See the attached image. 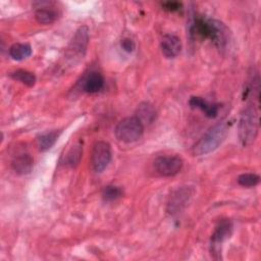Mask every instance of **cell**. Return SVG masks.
<instances>
[{"label":"cell","mask_w":261,"mask_h":261,"mask_svg":"<svg viewBox=\"0 0 261 261\" xmlns=\"http://www.w3.org/2000/svg\"><path fill=\"white\" fill-rule=\"evenodd\" d=\"M191 37L209 39L218 48H223L227 43V29L219 20L198 16L190 24Z\"/></svg>","instance_id":"6da1fadb"},{"label":"cell","mask_w":261,"mask_h":261,"mask_svg":"<svg viewBox=\"0 0 261 261\" xmlns=\"http://www.w3.org/2000/svg\"><path fill=\"white\" fill-rule=\"evenodd\" d=\"M228 133V124L224 121L218 122L209 128L203 137L192 147V153L196 156L205 155L216 150L225 140Z\"/></svg>","instance_id":"7a4b0ae2"},{"label":"cell","mask_w":261,"mask_h":261,"mask_svg":"<svg viewBox=\"0 0 261 261\" xmlns=\"http://www.w3.org/2000/svg\"><path fill=\"white\" fill-rule=\"evenodd\" d=\"M259 130L258 111L254 105H248L243 109L238 124V134L241 144L250 146L257 138Z\"/></svg>","instance_id":"3957f363"},{"label":"cell","mask_w":261,"mask_h":261,"mask_svg":"<svg viewBox=\"0 0 261 261\" xmlns=\"http://www.w3.org/2000/svg\"><path fill=\"white\" fill-rule=\"evenodd\" d=\"M114 133L119 141L133 143L143 136L144 125L136 116H129L123 118L117 123Z\"/></svg>","instance_id":"277c9868"},{"label":"cell","mask_w":261,"mask_h":261,"mask_svg":"<svg viewBox=\"0 0 261 261\" xmlns=\"http://www.w3.org/2000/svg\"><path fill=\"white\" fill-rule=\"evenodd\" d=\"M112 157L111 146L108 142L98 141L94 144L91 154V163L95 172H102L110 163Z\"/></svg>","instance_id":"5b68a950"},{"label":"cell","mask_w":261,"mask_h":261,"mask_svg":"<svg viewBox=\"0 0 261 261\" xmlns=\"http://www.w3.org/2000/svg\"><path fill=\"white\" fill-rule=\"evenodd\" d=\"M182 160L178 156H160L154 161L155 170L163 176H172L180 171Z\"/></svg>","instance_id":"8992f818"},{"label":"cell","mask_w":261,"mask_h":261,"mask_svg":"<svg viewBox=\"0 0 261 261\" xmlns=\"http://www.w3.org/2000/svg\"><path fill=\"white\" fill-rule=\"evenodd\" d=\"M232 231V223L228 219L221 220L215 227L214 232L211 236V251L213 254L219 252L221 244L230 237Z\"/></svg>","instance_id":"52a82bcc"},{"label":"cell","mask_w":261,"mask_h":261,"mask_svg":"<svg viewBox=\"0 0 261 261\" xmlns=\"http://www.w3.org/2000/svg\"><path fill=\"white\" fill-rule=\"evenodd\" d=\"M88 43H89V30L86 25H83L79 28L77 31L75 32L68 46V52L71 55L83 57L86 53Z\"/></svg>","instance_id":"ba28073f"},{"label":"cell","mask_w":261,"mask_h":261,"mask_svg":"<svg viewBox=\"0 0 261 261\" xmlns=\"http://www.w3.org/2000/svg\"><path fill=\"white\" fill-rule=\"evenodd\" d=\"M192 196L191 189L189 187H181L174 191L168 201L167 211L171 214L179 212L187 204Z\"/></svg>","instance_id":"9c48e42d"},{"label":"cell","mask_w":261,"mask_h":261,"mask_svg":"<svg viewBox=\"0 0 261 261\" xmlns=\"http://www.w3.org/2000/svg\"><path fill=\"white\" fill-rule=\"evenodd\" d=\"M181 50L180 39L172 34L163 36L161 40V51L166 58L176 57Z\"/></svg>","instance_id":"30bf717a"},{"label":"cell","mask_w":261,"mask_h":261,"mask_svg":"<svg viewBox=\"0 0 261 261\" xmlns=\"http://www.w3.org/2000/svg\"><path fill=\"white\" fill-rule=\"evenodd\" d=\"M104 86V77L102 73L98 71L89 72L83 80V91L89 94H95L99 92Z\"/></svg>","instance_id":"8fae6325"},{"label":"cell","mask_w":261,"mask_h":261,"mask_svg":"<svg viewBox=\"0 0 261 261\" xmlns=\"http://www.w3.org/2000/svg\"><path fill=\"white\" fill-rule=\"evenodd\" d=\"M189 104L192 108H198L202 110L205 113V115L209 118H215L218 114L219 105L215 103H210L202 97H191V99L189 100Z\"/></svg>","instance_id":"7c38bea8"},{"label":"cell","mask_w":261,"mask_h":261,"mask_svg":"<svg viewBox=\"0 0 261 261\" xmlns=\"http://www.w3.org/2000/svg\"><path fill=\"white\" fill-rule=\"evenodd\" d=\"M135 114H136L135 116L142 122L144 126L154 122L157 116V112L154 105H152L149 102L140 103L136 109Z\"/></svg>","instance_id":"4fadbf2b"},{"label":"cell","mask_w":261,"mask_h":261,"mask_svg":"<svg viewBox=\"0 0 261 261\" xmlns=\"http://www.w3.org/2000/svg\"><path fill=\"white\" fill-rule=\"evenodd\" d=\"M34 166V159L30 154H20L16 156L12 162L11 167L13 171L18 175H25L30 173Z\"/></svg>","instance_id":"5bb4252c"},{"label":"cell","mask_w":261,"mask_h":261,"mask_svg":"<svg viewBox=\"0 0 261 261\" xmlns=\"http://www.w3.org/2000/svg\"><path fill=\"white\" fill-rule=\"evenodd\" d=\"M59 135H60L59 130H51L38 136L36 140L38 149L42 152L49 150L56 143Z\"/></svg>","instance_id":"9a60e30c"},{"label":"cell","mask_w":261,"mask_h":261,"mask_svg":"<svg viewBox=\"0 0 261 261\" xmlns=\"http://www.w3.org/2000/svg\"><path fill=\"white\" fill-rule=\"evenodd\" d=\"M32 54V47L25 43H15L9 48V55L12 59L20 61L27 59Z\"/></svg>","instance_id":"2e32d148"},{"label":"cell","mask_w":261,"mask_h":261,"mask_svg":"<svg viewBox=\"0 0 261 261\" xmlns=\"http://www.w3.org/2000/svg\"><path fill=\"white\" fill-rule=\"evenodd\" d=\"M35 18L39 23L49 24L56 20L57 12L49 7H40L35 12Z\"/></svg>","instance_id":"e0dca14e"},{"label":"cell","mask_w":261,"mask_h":261,"mask_svg":"<svg viewBox=\"0 0 261 261\" xmlns=\"http://www.w3.org/2000/svg\"><path fill=\"white\" fill-rule=\"evenodd\" d=\"M82 154H83L82 146L81 145H74L73 147H71V149L65 155L64 161H63L64 165L69 167V168H74L80 163L81 158H82Z\"/></svg>","instance_id":"ac0fdd59"},{"label":"cell","mask_w":261,"mask_h":261,"mask_svg":"<svg viewBox=\"0 0 261 261\" xmlns=\"http://www.w3.org/2000/svg\"><path fill=\"white\" fill-rule=\"evenodd\" d=\"M10 76L17 82H20L21 84L28 86V87H33L36 84V75L29 71V70H24V69H17L13 72L10 73Z\"/></svg>","instance_id":"d6986e66"},{"label":"cell","mask_w":261,"mask_h":261,"mask_svg":"<svg viewBox=\"0 0 261 261\" xmlns=\"http://www.w3.org/2000/svg\"><path fill=\"white\" fill-rule=\"evenodd\" d=\"M260 181V176L256 173L252 172H247V173H242L238 177V182L246 188H252L255 187L259 184Z\"/></svg>","instance_id":"ffe728a7"},{"label":"cell","mask_w":261,"mask_h":261,"mask_svg":"<svg viewBox=\"0 0 261 261\" xmlns=\"http://www.w3.org/2000/svg\"><path fill=\"white\" fill-rule=\"evenodd\" d=\"M122 196V190L116 186H107L102 191V198L104 201L110 202L117 200Z\"/></svg>","instance_id":"44dd1931"},{"label":"cell","mask_w":261,"mask_h":261,"mask_svg":"<svg viewBox=\"0 0 261 261\" xmlns=\"http://www.w3.org/2000/svg\"><path fill=\"white\" fill-rule=\"evenodd\" d=\"M161 6L164 10L169 11V12H175V11H179L182 7L181 3L177 2V1H165L161 3Z\"/></svg>","instance_id":"7402d4cb"},{"label":"cell","mask_w":261,"mask_h":261,"mask_svg":"<svg viewBox=\"0 0 261 261\" xmlns=\"http://www.w3.org/2000/svg\"><path fill=\"white\" fill-rule=\"evenodd\" d=\"M120 47L127 53H132L136 49V43L130 38H123L120 41Z\"/></svg>","instance_id":"603a6c76"}]
</instances>
